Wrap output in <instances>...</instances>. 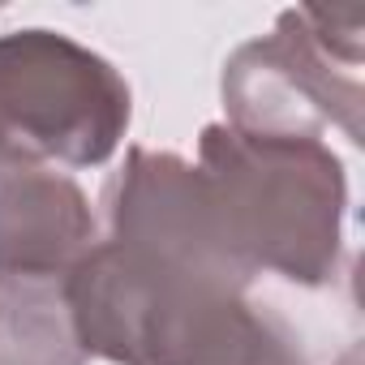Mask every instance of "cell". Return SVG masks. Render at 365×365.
Returning a JSON list of instances; mask_svg holds the SVG:
<instances>
[{
    "mask_svg": "<svg viewBox=\"0 0 365 365\" xmlns=\"http://www.w3.org/2000/svg\"><path fill=\"white\" fill-rule=\"evenodd\" d=\"M198 168L232 250L254 275L275 271L305 288L335 279L348 180L327 142L207 125L198 138Z\"/></svg>",
    "mask_w": 365,
    "mask_h": 365,
    "instance_id": "2",
    "label": "cell"
},
{
    "mask_svg": "<svg viewBox=\"0 0 365 365\" xmlns=\"http://www.w3.org/2000/svg\"><path fill=\"white\" fill-rule=\"evenodd\" d=\"M129 129V86L91 48L31 26L0 35V163H103Z\"/></svg>",
    "mask_w": 365,
    "mask_h": 365,
    "instance_id": "3",
    "label": "cell"
},
{
    "mask_svg": "<svg viewBox=\"0 0 365 365\" xmlns=\"http://www.w3.org/2000/svg\"><path fill=\"white\" fill-rule=\"evenodd\" d=\"M95 245V211L78 180L39 163H0V275L65 279Z\"/></svg>",
    "mask_w": 365,
    "mask_h": 365,
    "instance_id": "6",
    "label": "cell"
},
{
    "mask_svg": "<svg viewBox=\"0 0 365 365\" xmlns=\"http://www.w3.org/2000/svg\"><path fill=\"white\" fill-rule=\"evenodd\" d=\"M361 18L288 9L267 39L232 52L224 65L228 125L262 138H318L344 129L361 142Z\"/></svg>",
    "mask_w": 365,
    "mask_h": 365,
    "instance_id": "4",
    "label": "cell"
},
{
    "mask_svg": "<svg viewBox=\"0 0 365 365\" xmlns=\"http://www.w3.org/2000/svg\"><path fill=\"white\" fill-rule=\"evenodd\" d=\"M112 245L125 254L172 267L224 288H250L254 271L232 250L215 194L202 168L185 163L172 150H129L125 168L112 172L103 190Z\"/></svg>",
    "mask_w": 365,
    "mask_h": 365,
    "instance_id": "5",
    "label": "cell"
},
{
    "mask_svg": "<svg viewBox=\"0 0 365 365\" xmlns=\"http://www.w3.org/2000/svg\"><path fill=\"white\" fill-rule=\"evenodd\" d=\"M86 356L116 365H309L288 318L99 241L65 279Z\"/></svg>",
    "mask_w": 365,
    "mask_h": 365,
    "instance_id": "1",
    "label": "cell"
},
{
    "mask_svg": "<svg viewBox=\"0 0 365 365\" xmlns=\"http://www.w3.org/2000/svg\"><path fill=\"white\" fill-rule=\"evenodd\" d=\"M65 279L0 275V365H86Z\"/></svg>",
    "mask_w": 365,
    "mask_h": 365,
    "instance_id": "7",
    "label": "cell"
}]
</instances>
